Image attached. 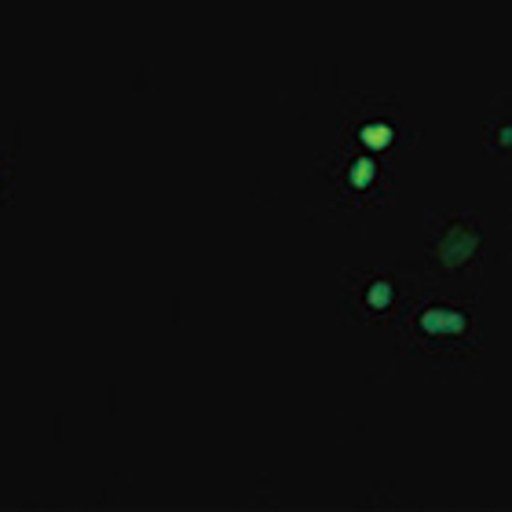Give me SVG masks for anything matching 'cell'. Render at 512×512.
I'll use <instances>...</instances> for the list:
<instances>
[{"label":"cell","instance_id":"obj_2","mask_svg":"<svg viewBox=\"0 0 512 512\" xmlns=\"http://www.w3.org/2000/svg\"><path fill=\"white\" fill-rule=\"evenodd\" d=\"M480 249V235L469 231V227H454L447 238H443V246H439V256H443V264L447 267H461L465 260H472Z\"/></svg>","mask_w":512,"mask_h":512},{"label":"cell","instance_id":"obj_1","mask_svg":"<svg viewBox=\"0 0 512 512\" xmlns=\"http://www.w3.org/2000/svg\"><path fill=\"white\" fill-rule=\"evenodd\" d=\"M417 326H421V333H428V337H461V333L469 330V315L461 308L436 304V308L421 311Z\"/></svg>","mask_w":512,"mask_h":512},{"label":"cell","instance_id":"obj_4","mask_svg":"<svg viewBox=\"0 0 512 512\" xmlns=\"http://www.w3.org/2000/svg\"><path fill=\"white\" fill-rule=\"evenodd\" d=\"M370 180H374V165H370V161H359L352 172V183L355 187H363V183H370Z\"/></svg>","mask_w":512,"mask_h":512},{"label":"cell","instance_id":"obj_3","mask_svg":"<svg viewBox=\"0 0 512 512\" xmlns=\"http://www.w3.org/2000/svg\"><path fill=\"white\" fill-rule=\"evenodd\" d=\"M395 297L392 282H374V286L366 289V304H374V308H388Z\"/></svg>","mask_w":512,"mask_h":512}]
</instances>
